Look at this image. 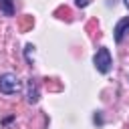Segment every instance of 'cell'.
I'll use <instances>...</instances> for the list:
<instances>
[{
  "label": "cell",
  "mask_w": 129,
  "mask_h": 129,
  "mask_svg": "<svg viewBox=\"0 0 129 129\" xmlns=\"http://www.w3.org/2000/svg\"><path fill=\"white\" fill-rule=\"evenodd\" d=\"M125 6H127V8H129V0H125Z\"/></svg>",
  "instance_id": "obj_7"
},
{
  "label": "cell",
  "mask_w": 129,
  "mask_h": 129,
  "mask_svg": "<svg viewBox=\"0 0 129 129\" xmlns=\"http://www.w3.org/2000/svg\"><path fill=\"white\" fill-rule=\"evenodd\" d=\"M93 64H95V69H97V71H99L101 75H107V73L111 71V64H113L109 48L101 46V48H99V50L95 52V56H93Z\"/></svg>",
  "instance_id": "obj_1"
},
{
  "label": "cell",
  "mask_w": 129,
  "mask_h": 129,
  "mask_svg": "<svg viewBox=\"0 0 129 129\" xmlns=\"http://www.w3.org/2000/svg\"><path fill=\"white\" fill-rule=\"evenodd\" d=\"M36 101H38V89H36L34 79H30V81H28V103L34 105Z\"/></svg>",
  "instance_id": "obj_4"
},
{
  "label": "cell",
  "mask_w": 129,
  "mask_h": 129,
  "mask_svg": "<svg viewBox=\"0 0 129 129\" xmlns=\"http://www.w3.org/2000/svg\"><path fill=\"white\" fill-rule=\"evenodd\" d=\"M22 89V83L18 81V77L14 73H4L0 75V91L4 95H14V93H20Z\"/></svg>",
  "instance_id": "obj_2"
},
{
  "label": "cell",
  "mask_w": 129,
  "mask_h": 129,
  "mask_svg": "<svg viewBox=\"0 0 129 129\" xmlns=\"http://www.w3.org/2000/svg\"><path fill=\"white\" fill-rule=\"evenodd\" d=\"M89 4V0H77V6H81V8H85Z\"/></svg>",
  "instance_id": "obj_6"
},
{
  "label": "cell",
  "mask_w": 129,
  "mask_h": 129,
  "mask_svg": "<svg viewBox=\"0 0 129 129\" xmlns=\"http://www.w3.org/2000/svg\"><path fill=\"white\" fill-rule=\"evenodd\" d=\"M0 10H2L6 16H12V14H14V4H12V0H0Z\"/></svg>",
  "instance_id": "obj_5"
},
{
  "label": "cell",
  "mask_w": 129,
  "mask_h": 129,
  "mask_svg": "<svg viewBox=\"0 0 129 129\" xmlns=\"http://www.w3.org/2000/svg\"><path fill=\"white\" fill-rule=\"evenodd\" d=\"M113 32H115V42H121V40L125 38V34L129 32V16L123 18V20H119Z\"/></svg>",
  "instance_id": "obj_3"
}]
</instances>
